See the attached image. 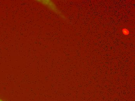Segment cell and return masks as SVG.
Here are the masks:
<instances>
[{"label":"cell","instance_id":"6da1fadb","mask_svg":"<svg viewBox=\"0 0 135 101\" xmlns=\"http://www.w3.org/2000/svg\"><path fill=\"white\" fill-rule=\"evenodd\" d=\"M123 33L125 35H127L129 33V32L127 29H123Z\"/></svg>","mask_w":135,"mask_h":101},{"label":"cell","instance_id":"7a4b0ae2","mask_svg":"<svg viewBox=\"0 0 135 101\" xmlns=\"http://www.w3.org/2000/svg\"><path fill=\"white\" fill-rule=\"evenodd\" d=\"M0 101H3L2 100H0Z\"/></svg>","mask_w":135,"mask_h":101}]
</instances>
